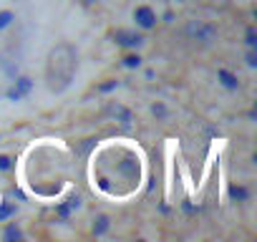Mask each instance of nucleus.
<instances>
[{
  "label": "nucleus",
  "instance_id": "nucleus-1",
  "mask_svg": "<svg viewBox=\"0 0 257 242\" xmlns=\"http://www.w3.org/2000/svg\"><path fill=\"white\" fill-rule=\"evenodd\" d=\"M76 51L68 46V43H61L56 46L51 53H48V61H46V83L53 93H61L71 86L73 76H76Z\"/></svg>",
  "mask_w": 257,
  "mask_h": 242
},
{
  "label": "nucleus",
  "instance_id": "nucleus-2",
  "mask_svg": "<svg viewBox=\"0 0 257 242\" xmlns=\"http://www.w3.org/2000/svg\"><path fill=\"white\" fill-rule=\"evenodd\" d=\"M134 21H137V26H139V28L149 31V28H154V26H157V13H154L152 8L142 6V8H137V11H134Z\"/></svg>",
  "mask_w": 257,
  "mask_h": 242
},
{
  "label": "nucleus",
  "instance_id": "nucleus-3",
  "mask_svg": "<svg viewBox=\"0 0 257 242\" xmlns=\"http://www.w3.org/2000/svg\"><path fill=\"white\" fill-rule=\"evenodd\" d=\"M113 38H116V43H118V46H123V48H139V46H144V36H139V33L118 31Z\"/></svg>",
  "mask_w": 257,
  "mask_h": 242
},
{
  "label": "nucleus",
  "instance_id": "nucleus-4",
  "mask_svg": "<svg viewBox=\"0 0 257 242\" xmlns=\"http://www.w3.org/2000/svg\"><path fill=\"white\" fill-rule=\"evenodd\" d=\"M217 78H219V83H222L224 88H237V86H239L237 76L229 73V71H217Z\"/></svg>",
  "mask_w": 257,
  "mask_h": 242
},
{
  "label": "nucleus",
  "instance_id": "nucleus-5",
  "mask_svg": "<svg viewBox=\"0 0 257 242\" xmlns=\"http://www.w3.org/2000/svg\"><path fill=\"white\" fill-rule=\"evenodd\" d=\"M21 96H28L31 91H33V81L28 78V76H21V78H16V86H13Z\"/></svg>",
  "mask_w": 257,
  "mask_h": 242
},
{
  "label": "nucleus",
  "instance_id": "nucleus-6",
  "mask_svg": "<svg viewBox=\"0 0 257 242\" xmlns=\"http://www.w3.org/2000/svg\"><path fill=\"white\" fill-rule=\"evenodd\" d=\"M197 38H199V41H207V43H209V41H214V38H217V31H214L212 26L197 28Z\"/></svg>",
  "mask_w": 257,
  "mask_h": 242
},
{
  "label": "nucleus",
  "instance_id": "nucleus-7",
  "mask_svg": "<svg viewBox=\"0 0 257 242\" xmlns=\"http://www.w3.org/2000/svg\"><path fill=\"white\" fill-rule=\"evenodd\" d=\"M106 229H108V217H106V214H98V217H96V224H93V234L101 237Z\"/></svg>",
  "mask_w": 257,
  "mask_h": 242
},
{
  "label": "nucleus",
  "instance_id": "nucleus-8",
  "mask_svg": "<svg viewBox=\"0 0 257 242\" xmlns=\"http://www.w3.org/2000/svg\"><path fill=\"white\" fill-rule=\"evenodd\" d=\"M3 239H8V242H13V239H23V232H21L16 224H11V227H6V232H3Z\"/></svg>",
  "mask_w": 257,
  "mask_h": 242
},
{
  "label": "nucleus",
  "instance_id": "nucleus-9",
  "mask_svg": "<svg viewBox=\"0 0 257 242\" xmlns=\"http://www.w3.org/2000/svg\"><path fill=\"white\" fill-rule=\"evenodd\" d=\"M113 116H118V118H121V124H123V127L132 124V113H128L126 108H121V106H113Z\"/></svg>",
  "mask_w": 257,
  "mask_h": 242
},
{
  "label": "nucleus",
  "instance_id": "nucleus-10",
  "mask_svg": "<svg viewBox=\"0 0 257 242\" xmlns=\"http://www.w3.org/2000/svg\"><path fill=\"white\" fill-rule=\"evenodd\" d=\"M13 21H16V16H13L11 11H0V31H3V28H8Z\"/></svg>",
  "mask_w": 257,
  "mask_h": 242
},
{
  "label": "nucleus",
  "instance_id": "nucleus-11",
  "mask_svg": "<svg viewBox=\"0 0 257 242\" xmlns=\"http://www.w3.org/2000/svg\"><path fill=\"white\" fill-rule=\"evenodd\" d=\"M123 66H126V68H139V66H142V58H139L137 53H128V56L123 58Z\"/></svg>",
  "mask_w": 257,
  "mask_h": 242
},
{
  "label": "nucleus",
  "instance_id": "nucleus-12",
  "mask_svg": "<svg viewBox=\"0 0 257 242\" xmlns=\"http://www.w3.org/2000/svg\"><path fill=\"white\" fill-rule=\"evenodd\" d=\"M244 43H247L249 48L257 46V33H254V28H247V33H244Z\"/></svg>",
  "mask_w": 257,
  "mask_h": 242
},
{
  "label": "nucleus",
  "instance_id": "nucleus-13",
  "mask_svg": "<svg viewBox=\"0 0 257 242\" xmlns=\"http://www.w3.org/2000/svg\"><path fill=\"white\" fill-rule=\"evenodd\" d=\"M11 214H16V207L13 204H0V219H8Z\"/></svg>",
  "mask_w": 257,
  "mask_h": 242
},
{
  "label": "nucleus",
  "instance_id": "nucleus-14",
  "mask_svg": "<svg viewBox=\"0 0 257 242\" xmlns=\"http://www.w3.org/2000/svg\"><path fill=\"white\" fill-rule=\"evenodd\" d=\"M229 197H232V199H247V189H242V187H232V189H229Z\"/></svg>",
  "mask_w": 257,
  "mask_h": 242
},
{
  "label": "nucleus",
  "instance_id": "nucleus-15",
  "mask_svg": "<svg viewBox=\"0 0 257 242\" xmlns=\"http://www.w3.org/2000/svg\"><path fill=\"white\" fill-rule=\"evenodd\" d=\"M244 61H247V66H249V68H254V66H257V53H254V51H249Z\"/></svg>",
  "mask_w": 257,
  "mask_h": 242
},
{
  "label": "nucleus",
  "instance_id": "nucleus-16",
  "mask_svg": "<svg viewBox=\"0 0 257 242\" xmlns=\"http://www.w3.org/2000/svg\"><path fill=\"white\" fill-rule=\"evenodd\" d=\"M0 169H11V157H0Z\"/></svg>",
  "mask_w": 257,
  "mask_h": 242
},
{
  "label": "nucleus",
  "instance_id": "nucleus-17",
  "mask_svg": "<svg viewBox=\"0 0 257 242\" xmlns=\"http://www.w3.org/2000/svg\"><path fill=\"white\" fill-rule=\"evenodd\" d=\"M8 98H11V101H21L23 96H21V93H18L16 88H11V91H8Z\"/></svg>",
  "mask_w": 257,
  "mask_h": 242
},
{
  "label": "nucleus",
  "instance_id": "nucleus-18",
  "mask_svg": "<svg viewBox=\"0 0 257 242\" xmlns=\"http://www.w3.org/2000/svg\"><path fill=\"white\" fill-rule=\"evenodd\" d=\"M116 86H118V81H108V83L101 86V91H111V88H116Z\"/></svg>",
  "mask_w": 257,
  "mask_h": 242
},
{
  "label": "nucleus",
  "instance_id": "nucleus-19",
  "mask_svg": "<svg viewBox=\"0 0 257 242\" xmlns=\"http://www.w3.org/2000/svg\"><path fill=\"white\" fill-rule=\"evenodd\" d=\"M93 3V0H83V6H91Z\"/></svg>",
  "mask_w": 257,
  "mask_h": 242
},
{
  "label": "nucleus",
  "instance_id": "nucleus-20",
  "mask_svg": "<svg viewBox=\"0 0 257 242\" xmlns=\"http://www.w3.org/2000/svg\"><path fill=\"white\" fill-rule=\"evenodd\" d=\"M179 3H184V0H179Z\"/></svg>",
  "mask_w": 257,
  "mask_h": 242
}]
</instances>
